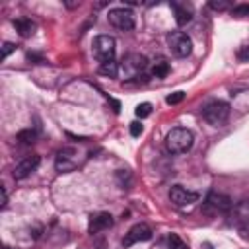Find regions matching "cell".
<instances>
[{
  "label": "cell",
  "mask_w": 249,
  "mask_h": 249,
  "mask_svg": "<svg viewBox=\"0 0 249 249\" xmlns=\"http://www.w3.org/2000/svg\"><path fill=\"white\" fill-rule=\"evenodd\" d=\"M195 142V136L189 128H183V126H177V128H171L167 132V138H165V144H167V150L171 154H183L187 150H191Z\"/></svg>",
  "instance_id": "cell-1"
},
{
  "label": "cell",
  "mask_w": 249,
  "mask_h": 249,
  "mask_svg": "<svg viewBox=\"0 0 249 249\" xmlns=\"http://www.w3.org/2000/svg\"><path fill=\"white\" fill-rule=\"evenodd\" d=\"M202 117L208 124L212 126H222L228 117H230V105L226 101H220V99H214L210 103H206L202 107Z\"/></svg>",
  "instance_id": "cell-2"
},
{
  "label": "cell",
  "mask_w": 249,
  "mask_h": 249,
  "mask_svg": "<svg viewBox=\"0 0 249 249\" xmlns=\"http://www.w3.org/2000/svg\"><path fill=\"white\" fill-rule=\"evenodd\" d=\"M165 41H167L169 51H171L175 56H179V58L189 56L191 51H193V41H191V37H189L187 33H183V31H169L167 37H165Z\"/></svg>",
  "instance_id": "cell-3"
},
{
  "label": "cell",
  "mask_w": 249,
  "mask_h": 249,
  "mask_svg": "<svg viewBox=\"0 0 249 249\" xmlns=\"http://www.w3.org/2000/svg\"><path fill=\"white\" fill-rule=\"evenodd\" d=\"M80 165V152L76 148H62L54 158V167L58 173L74 171Z\"/></svg>",
  "instance_id": "cell-4"
},
{
  "label": "cell",
  "mask_w": 249,
  "mask_h": 249,
  "mask_svg": "<svg viewBox=\"0 0 249 249\" xmlns=\"http://www.w3.org/2000/svg\"><path fill=\"white\" fill-rule=\"evenodd\" d=\"M115 39L109 37V35H97L93 39V54L99 62H105V60H115Z\"/></svg>",
  "instance_id": "cell-5"
},
{
  "label": "cell",
  "mask_w": 249,
  "mask_h": 249,
  "mask_svg": "<svg viewBox=\"0 0 249 249\" xmlns=\"http://www.w3.org/2000/svg\"><path fill=\"white\" fill-rule=\"evenodd\" d=\"M146 66H148V60L140 53L126 54L123 58V64H121V68H123V72H124L126 78H140V74L146 70Z\"/></svg>",
  "instance_id": "cell-6"
},
{
  "label": "cell",
  "mask_w": 249,
  "mask_h": 249,
  "mask_svg": "<svg viewBox=\"0 0 249 249\" xmlns=\"http://www.w3.org/2000/svg\"><path fill=\"white\" fill-rule=\"evenodd\" d=\"M107 18H109V23L115 25L117 29L128 31L134 27V12L128 8H113V10H109Z\"/></svg>",
  "instance_id": "cell-7"
},
{
  "label": "cell",
  "mask_w": 249,
  "mask_h": 249,
  "mask_svg": "<svg viewBox=\"0 0 249 249\" xmlns=\"http://www.w3.org/2000/svg\"><path fill=\"white\" fill-rule=\"evenodd\" d=\"M169 200L175 206H189V204H193V202L198 200V193L189 191V189H185L181 185H173L169 189Z\"/></svg>",
  "instance_id": "cell-8"
},
{
  "label": "cell",
  "mask_w": 249,
  "mask_h": 249,
  "mask_svg": "<svg viewBox=\"0 0 249 249\" xmlns=\"http://www.w3.org/2000/svg\"><path fill=\"white\" fill-rule=\"evenodd\" d=\"M39 163H41V158L37 156V154H31V156H25L23 160H19L18 163H16V167H14V179H25V177H29L37 167H39Z\"/></svg>",
  "instance_id": "cell-9"
},
{
  "label": "cell",
  "mask_w": 249,
  "mask_h": 249,
  "mask_svg": "<svg viewBox=\"0 0 249 249\" xmlns=\"http://www.w3.org/2000/svg\"><path fill=\"white\" fill-rule=\"evenodd\" d=\"M150 239H152V230L146 224H136L123 237V247H130L138 241H150Z\"/></svg>",
  "instance_id": "cell-10"
},
{
  "label": "cell",
  "mask_w": 249,
  "mask_h": 249,
  "mask_svg": "<svg viewBox=\"0 0 249 249\" xmlns=\"http://www.w3.org/2000/svg\"><path fill=\"white\" fill-rule=\"evenodd\" d=\"M113 216L109 212H97V214H91L89 218V224H88V231L93 235V233H99L103 230H109L113 226Z\"/></svg>",
  "instance_id": "cell-11"
},
{
  "label": "cell",
  "mask_w": 249,
  "mask_h": 249,
  "mask_svg": "<svg viewBox=\"0 0 249 249\" xmlns=\"http://www.w3.org/2000/svg\"><path fill=\"white\" fill-rule=\"evenodd\" d=\"M204 202H206V206H210L214 210H220V212H226L233 206V202L228 195H222V193H216V191H210Z\"/></svg>",
  "instance_id": "cell-12"
},
{
  "label": "cell",
  "mask_w": 249,
  "mask_h": 249,
  "mask_svg": "<svg viewBox=\"0 0 249 249\" xmlns=\"http://www.w3.org/2000/svg\"><path fill=\"white\" fill-rule=\"evenodd\" d=\"M169 6L173 8V14H175V21L177 25H187L191 19H193V6L187 4V2H169Z\"/></svg>",
  "instance_id": "cell-13"
},
{
  "label": "cell",
  "mask_w": 249,
  "mask_h": 249,
  "mask_svg": "<svg viewBox=\"0 0 249 249\" xmlns=\"http://www.w3.org/2000/svg\"><path fill=\"white\" fill-rule=\"evenodd\" d=\"M14 27H16V31H18L23 39H27V37H31V35L35 33V23H33L31 19H27V18H18V19H14Z\"/></svg>",
  "instance_id": "cell-14"
},
{
  "label": "cell",
  "mask_w": 249,
  "mask_h": 249,
  "mask_svg": "<svg viewBox=\"0 0 249 249\" xmlns=\"http://www.w3.org/2000/svg\"><path fill=\"white\" fill-rule=\"evenodd\" d=\"M150 74L154 78H165L169 74V62L165 58H156L150 66Z\"/></svg>",
  "instance_id": "cell-15"
},
{
  "label": "cell",
  "mask_w": 249,
  "mask_h": 249,
  "mask_svg": "<svg viewBox=\"0 0 249 249\" xmlns=\"http://www.w3.org/2000/svg\"><path fill=\"white\" fill-rule=\"evenodd\" d=\"M99 72H101L103 76L117 78V74H119V62H117V60H105V62H99Z\"/></svg>",
  "instance_id": "cell-16"
},
{
  "label": "cell",
  "mask_w": 249,
  "mask_h": 249,
  "mask_svg": "<svg viewBox=\"0 0 249 249\" xmlns=\"http://www.w3.org/2000/svg\"><path fill=\"white\" fill-rule=\"evenodd\" d=\"M16 138H18L21 144H33V142L37 140V132H35L33 128H25V130H19Z\"/></svg>",
  "instance_id": "cell-17"
},
{
  "label": "cell",
  "mask_w": 249,
  "mask_h": 249,
  "mask_svg": "<svg viewBox=\"0 0 249 249\" xmlns=\"http://www.w3.org/2000/svg\"><path fill=\"white\" fill-rule=\"evenodd\" d=\"M208 6H210L212 10H216V12H226V10L231 12V8H233L230 0H210Z\"/></svg>",
  "instance_id": "cell-18"
},
{
  "label": "cell",
  "mask_w": 249,
  "mask_h": 249,
  "mask_svg": "<svg viewBox=\"0 0 249 249\" xmlns=\"http://www.w3.org/2000/svg\"><path fill=\"white\" fill-rule=\"evenodd\" d=\"M117 181L121 189H128L130 187V171L128 169H119L117 171Z\"/></svg>",
  "instance_id": "cell-19"
},
{
  "label": "cell",
  "mask_w": 249,
  "mask_h": 249,
  "mask_svg": "<svg viewBox=\"0 0 249 249\" xmlns=\"http://www.w3.org/2000/svg\"><path fill=\"white\" fill-rule=\"evenodd\" d=\"M167 247H169V249H187L185 241H183L177 233H169V237H167Z\"/></svg>",
  "instance_id": "cell-20"
},
{
  "label": "cell",
  "mask_w": 249,
  "mask_h": 249,
  "mask_svg": "<svg viewBox=\"0 0 249 249\" xmlns=\"http://www.w3.org/2000/svg\"><path fill=\"white\" fill-rule=\"evenodd\" d=\"M150 113H152V105H150V103H140V105H136V109H134V115H136L138 119H146Z\"/></svg>",
  "instance_id": "cell-21"
},
{
  "label": "cell",
  "mask_w": 249,
  "mask_h": 249,
  "mask_svg": "<svg viewBox=\"0 0 249 249\" xmlns=\"http://www.w3.org/2000/svg\"><path fill=\"white\" fill-rule=\"evenodd\" d=\"M231 16H233V18H245V16H249V4L233 6V8H231Z\"/></svg>",
  "instance_id": "cell-22"
},
{
  "label": "cell",
  "mask_w": 249,
  "mask_h": 249,
  "mask_svg": "<svg viewBox=\"0 0 249 249\" xmlns=\"http://www.w3.org/2000/svg\"><path fill=\"white\" fill-rule=\"evenodd\" d=\"M183 99H185V91H173L171 95L165 97V103H167V105H177V103H181Z\"/></svg>",
  "instance_id": "cell-23"
},
{
  "label": "cell",
  "mask_w": 249,
  "mask_h": 249,
  "mask_svg": "<svg viewBox=\"0 0 249 249\" xmlns=\"http://www.w3.org/2000/svg\"><path fill=\"white\" fill-rule=\"evenodd\" d=\"M14 51H16V45H14V43H10V41L2 43V60H6Z\"/></svg>",
  "instance_id": "cell-24"
},
{
  "label": "cell",
  "mask_w": 249,
  "mask_h": 249,
  "mask_svg": "<svg viewBox=\"0 0 249 249\" xmlns=\"http://www.w3.org/2000/svg\"><path fill=\"white\" fill-rule=\"evenodd\" d=\"M237 60H239V62H249V43L243 45V47H239V51H237Z\"/></svg>",
  "instance_id": "cell-25"
},
{
  "label": "cell",
  "mask_w": 249,
  "mask_h": 249,
  "mask_svg": "<svg viewBox=\"0 0 249 249\" xmlns=\"http://www.w3.org/2000/svg\"><path fill=\"white\" fill-rule=\"evenodd\" d=\"M130 134H132V136H140V134H142V124H140L138 121H132V123H130Z\"/></svg>",
  "instance_id": "cell-26"
},
{
  "label": "cell",
  "mask_w": 249,
  "mask_h": 249,
  "mask_svg": "<svg viewBox=\"0 0 249 249\" xmlns=\"http://www.w3.org/2000/svg\"><path fill=\"white\" fill-rule=\"evenodd\" d=\"M8 206V191H6V187L2 185V208H6Z\"/></svg>",
  "instance_id": "cell-27"
},
{
  "label": "cell",
  "mask_w": 249,
  "mask_h": 249,
  "mask_svg": "<svg viewBox=\"0 0 249 249\" xmlns=\"http://www.w3.org/2000/svg\"><path fill=\"white\" fill-rule=\"evenodd\" d=\"M64 6H66V8H78V6H80V0H78V2H64Z\"/></svg>",
  "instance_id": "cell-28"
},
{
  "label": "cell",
  "mask_w": 249,
  "mask_h": 249,
  "mask_svg": "<svg viewBox=\"0 0 249 249\" xmlns=\"http://www.w3.org/2000/svg\"><path fill=\"white\" fill-rule=\"evenodd\" d=\"M202 249H212V245L210 243H202Z\"/></svg>",
  "instance_id": "cell-29"
},
{
  "label": "cell",
  "mask_w": 249,
  "mask_h": 249,
  "mask_svg": "<svg viewBox=\"0 0 249 249\" xmlns=\"http://www.w3.org/2000/svg\"><path fill=\"white\" fill-rule=\"evenodd\" d=\"M4 249H10V247H4Z\"/></svg>",
  "instance_id": "cell-30"
}]
</instances>
